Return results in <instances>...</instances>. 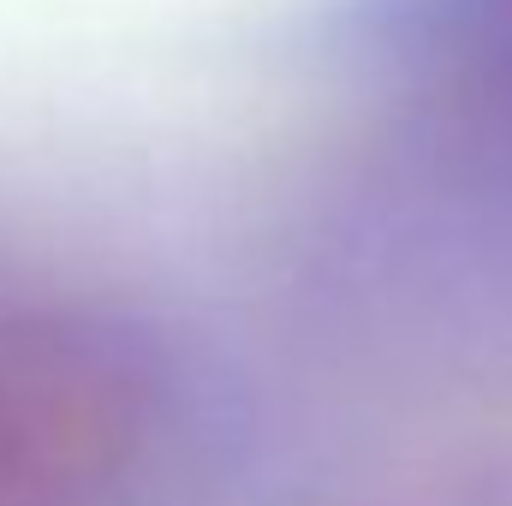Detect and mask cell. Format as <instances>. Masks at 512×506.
<instances>
[{
  "label": "cell",
  "mask_w": 512,
  "mask_h": 506,
  "mask_svg": "<svg viewBox=\"0 0 512 506\" xmlns=\"http://www.w3.org/2000/svg\"><path fill=\"white\" fill-rule=\"evenodd\" d=\"M370 441L227 173L0 149V506H334Z\"/></svg>",
  "instance_id": "6da1fadb"
},
{
  "label": "cell",
  "mask_w": 512,
  "mask_h": 506,
  "mask_svg": "<svg viewBox=\"0 0 512 506\" xmlns=\"http://www.w3.org/2000/svg\"><path fill=\"white\" fill-rule=\"evenodd\" d=\"M227 185L376 435L512 417V0H310Z\"/></svg>",
  "instance_id": "7a4b0ae2"
},
{
  "label": "cell",
  "mask_w": 512,
  "mask_h": 506,
  "mask_svg": "<svg viewBox=\"0 0 512 506\" xmlns=\"http://www.w3.org/2000/svg\"><path fill=\"white\" fill-rule=\"evenodd\" d=\"M334 506H512V417L376 435Z\"/></svg>",
  "instance_id": "3957f363"
}]
</instances>
